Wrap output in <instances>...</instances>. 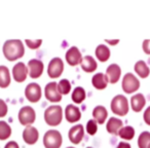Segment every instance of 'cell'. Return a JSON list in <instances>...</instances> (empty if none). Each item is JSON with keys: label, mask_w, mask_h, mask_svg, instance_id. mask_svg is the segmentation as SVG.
Here are the masks:
<instances>
[{"label": "cell", "mask_w": 150, "mask_h": 148, "mask_svg": "<svg viewBox=\"0 0 150 148\" xmlns=\"http://www.w3.org/2000/svg\"><path fill=\"white\" fill-rule=\"evenodd\" d=\"M105 41H107L109 44H112V45H114V44H117L119 42V39H113V40H110V39H106Z\"/></svg>", "instance_id": "8d00e7d4"}, {"label": "cell", "mask_w": 150, "mask_h": 148, "mask_svg": "<svg viewBox=\"0 0 150 148\" xmlns=\"http://www.w3.org/2000/svg\"><path fill=\"white\" fill-rule=\"evenodd\" d=\"M142 48L147 55H150V39H145L142 43Z\"/></svg>", "instance_id": "836d02e7"}, {"label": "cell", "mask_w": 150, "mask_h": 148, "mask_svg": "<svg viewBox=\"0 0 150 148\" xmlns=\"http://www.w3.org/2000/svg\"><path fill=\"white\" fill-rule=\"evenodd\" d=\"M146 104V98L142 93H137L133 95L131 98V106L134 111L139 112L143 109V107Z\"/></svg>", "instance_id": "e0dca14e"}, {"label": "cell", "mask_w": 150, "mask_h": 148, "mask_svg": "<svg viewBox=\"0 0 150 148\" xmlns=\"http://www.w3.org/2000/svg\"><path fill=\"white\" fill-rule=\"evenodd\" d=\"M139 148H150V132L144 131L139 135L138 138Z\"/></svg>", "instance_id": "484cf974"}, {"label": "cell", "mask_w": 150, "mask_h": 148, "mask_svg": "<svg viewBox=\"0 0 150 148\" xmlns=\"http://www.w3.org/2000/svg\"><path fill=\"white\" fill-rule=\"evenodd\" d=\"M28 71H29V75L32 78H37L43 72L44 65L43 62L39 59H31L28 62Z\"/></svg>", "instance_id": "30bf717a"}, {"label": "cell", "mask_w": 150, "mask_h": 148, "mask_svg": "<svg viewBox=\"0 0 150 148\" xmlns=\"http://www.w3.org/2000/svg\"><path fill=\"white\" fill-rule=\"evenodd\" d=\"M84 136V127L81 123H78V125H74L73 127H70L68 132V137L72 143L77 144L79 143L82 140Z\"/></svg>", "instance_id": "5bb4252c"}, {"label": "cell", "mask_w": 150, "mask_h": 148, "mask_svg": "<svg viewBox=\"0 0 150 148\" xmlns=\"http://www.w3.org/2000/svg\"><path fill=\"white\" fill-rule=\"evenodd\" d=\"M123 127V121L121 119L112 116L108 119L106 123V129L110 134H118L120 129Z\"/></svg>", "instance_id": "ac0fdd59"}, {"label": "cell", "mask_w": 150, "mask_h": 148, "mask_svg": "<svg viewBox=\"0 0 150 148\" xmlns=\"http://www.w3.org/2000/svg\"><path fill=\"white\" fill-rule=\"evenodd\" d=\"M118 135L125 140H132L135 136V129L132 125H125L118 132Z\"/></svg>", "instance_id": "4316f807"}, {"label": "cell", "mask_w": 150, "mask_h": 148, "mask_svg": "<svg viewBox=\"0 0 150 148\" xmlns=\"http://www.w3.org/2000/svg\"><path fill=\"white\" fill-rule=\"evenodd\" d=\"M98 131V123L94 118L90 119L86 123V132L90 135H95Z\"/></svg>", "instance_id": "f546056e"}, {"label": "cell", "mask_w": 150, "mask_h": 148, "mask_svg": "<svg viewBox=\"0 0 150 148\" xmlns=\"http://www.w3.org/2000/svg\"><path fill=\"white\" fill-rule=\"evenodd\" d=\"M4 148H20V146L16 141H9L5 144Z\"/></svg>", "instance_id": "e575fe53"}, {"label": "cell", "mask_w": 150, "mask_h": 148, "mask_svg": "<svg viewBox=\"0 0 150 148\" xmlns=\"http://www.w3.org/2000/svg\"><path fill=\"white\" fill-rule=\"evenodd\" d=\"M116 148H132L131 144L129 142H125V141H120L118 143V145L116 146Z\"/></svg>", "instance_id": "d590c367"}, {"label": "cell", "mask_w": 150, "mask_h": 148, "mask_svg": "<svg viewBox=\"0 0 150 148\" xmlns=\"http://www.w3.org/2000/svg\"><path fill=\"white\" fill-rule=\"evenodd\" d=\"M134 69H135L136 73L140 77H147L150 74V68L147 65V63L143 60H139L135 63V66H134Z\"/></svg>", "instance_id": "7402d4cb"}, {"label": "cell", "mask_w": 150, "mask_h": 148, "mask_svg": "<svg viewBox=\"0 0 150 148\" xmlns=\"http://www.w3.org/2000/svg\"><path fill=\"white\" fill-rule=\"evenodd\" d=\"M64 71V62L59 57H54L50 61L47 66V74L50 77L57 78Z\"/></svg>", "instance_id": "52a82bcc"}, {"label": "cell", "mask_w": 150, "mask_h": 148, "mask_svg": "<svg viewBox=\"0 0 150 148\" xmlns=\"http://www.w3.org/2000/svg\"><path fill=\"white\" fill-rule=\"evenodd\" d=\"M86 148H94V147H92V146H88V147H86Z\"/></svg>", "instance_id": "f35d334b"}, {"label": "cell", "mask_w": 150, "mask_h": 148, "mask_svg": "<svg viewBox=\"0 0 150 148\" xmlns=\"http://www.w3.org/2000/svg\"><path fill=\"white\" fill-rule=\"evenodd\" d=\"M92 84L97 89V90H103L107 86L108 84V80L104 73L98 72L96 74H94V76L92 77Z\"/></svg>", "instance_id": "44dd1931"}, {"label": "cell", "mask_w": 150, "mask_h": 148, "mask_svg": "<svg viewBox=\"0 0 150 148\" xmlns=\"http://www.w3.org/2000/svg\"><path fill=\"white\" fill-rule=\"evenodd\" d=\"M7 111H8V108H7V104L5 103L4 100L0 99V117H3L7 114Z\"/></svg>", "instance_id": "1f68e13d"}, {"label": "cell", "mask_w": 150, "mask_h": 148, "mask_svg": "<svg viewBox=\"0 0 150 148\" xmlns=\"http://www.w3.org/2000/svg\"><path fill=\"white\" fill-rule=\"evenodd\" d=\"M26 44H27V46L29 48H31V50H36V48H38L40 45H41L42 43V39H26L25 40Z\"/></svg>", "instance_id": "4dcf8cb0"}, {"label": "cell", "mask_w": 150, "mask_h": 148, "mask_svg": "<svg viewBox=\"0 0 150 148\" xmlns=\"http://www.w3.org/2000/svg\"><path fill=\"white\" fill-rule=\"evenodd\" d=\"M28 74H29L28 67L24 62H18L13 67V76L16 81L23 82L24 80H26Z\"/></svg>", "instance_id": "8fae6325"}, {"label": "cell", "mask_w": 150, "mask_h": 148, "mask_svg": "<svg viewBox=\"0 0 150 148\" xmlns=\"http://www.w3.org/2000/svg\"><path fill=\"white\" fill-rule=\"evenodd\" d=\"M39 138V132L33 125H27L23 132V139L27 144H35Z\"/></svg>", "instance_id": "2e32d148"}, {"label": "cell", "mask_w": 150, "mask_h": 148, "mask_svg": "<svg viewBox=\"0 0 150 148\" xmlns=\"http://www.w3.org/2000/svg\"><path fill=\"white\" fill-rule=\"evenodd\" d=\"M121 86H122V90L125 93L131 94V93L138 91V89L140 88V80L138 79L135 74H133L132 72H127L123 76Z\"/></svg>", "instance_id": "5b68a950"}, {"label": "cell", "mask_w": 150, "mask_h": 148, "mask_svg": "<svg viewBox=\"0 0 150 148\" xmlns=\"http://www.w3.org/2000/svg\"><path fill=\"white\" fill-rule=\"evenodd\" d=\"M120 74H121V68L116 63H112V64L109 65L106 69V73H105L107 80L110 84H115V82L118 81L119 78H120Z\"/></svg>", "instance_id": "4fadbf2b"}, {"label": "cell", "mask_w": 150, "mask_h": 148, "mask_svg": "<svg viewBox=\"0 0 150 148\" xmlns=\"http://www.w3.org/2000/svg\"><path fill=\"white\" fill-rule=\"evenodd\" d=\"M41 86L38 84H36V82H31V84H29L26 86L25 96L30 102L35 103L37 101H39L40 98H41Z\"/></svg>", "instance_id": "9c48e42d"}, {"label": "cell", "mask_w": 150, "mask_h": 148, "mask_svg": "<svg viewBox=\"0 0 150 148\" xmlns=\"http://www.w3.org/2000/svg\"><path fill=\"white\" fill-rule=\"evenodd\" d=\"M66 148H75V147H73V146H68V147H66Z\"/></svg>", "instance_id": "74e56055"}, {"label": "cell", "mask_w": 150, "mask_h": 148, "mask_svg": "<svg viewBox=\"0 0 150 148\" xmlns=\"http://www.w3.org/2000/svg\"><path fill=\"white\" fill-rule=\"evenodd\" d=\"M110 107L114 114L123 116L129 112V101H127V97L125 95L118 94L113 97V99L111 100Z\"/></svg>", "instance_id": "3957f363"}, {"label": "cell", "mask_w": 150, "mask_h": 148, "mask_svg": "<svg viewBox=\"0 0 150 148\" xmlns=\"http://www.w3.org/2000/svg\"><path fill=\"white\" fill-rule=\"evenodd\" d=\"M66 61L68 62L69 65L71 66H75V65L79 64L82 60V55L81 52L79 50V48L77 46H71L67 50L66 55H65Z\"/></svg>", "instance_id": "7c38bea8"}, {"label": "cell", "mask_w": 150, "mask_h": 148, "mask_svg": "<svg viewBox=\"0 0 150 148\" xmlns=\"http://www.w3.org/2000/svg\"><path fill=\"white\" fill-rule=\"evenodd\" d=\"M11 73L9 69L4 65L0 66V88H7L11 84Z\"/></svg>", "instance_id": "603a6c76"}, {"label": "cell", "mask_w": 150, "mask_h": 148, "mask_svg": "<svg viewBox=\"0 0 150 148\" xmlns=\"http://www.w3.org/2000/svg\"><path fill=\"white\" fill-rule=\"evenodd\" d=\"M65 116L69 123H75L81 117V111L76 105L68 104L65 108Z\"/></svg>", "instance_id": "9a60e30c"}, {"label": "cell", "mask_w": 150, "mask_h": 148, "mask_svg": "<svg viewBox=\"0 0 150 148\" xmlns=\"http://www.w3.org/2000/svg\"><path fill=\"white\" fill-rule=\"evenodd\" d=\"M63 119V109L60 105H50L44 111V120L48 125H58Z\"/></svg>", "instance_id": "7a4b0ae2"}, {"label": "cell", "mask_w": 150, "mask_h": 148, "mask_svg": "<svg viewBox=\"0 0 150 148\" xmlns=\"http://www.w3.org/2000/svg\"><path fill=\"white\" fill-rule=\"evenodd\" d=\"M80 64H81L82 70H84L86 72H94L97 69V66H98L97 61L92 56H90V55H86V56L82 57V60L80 62Z\"/></svg>", "instance_id": "ffe728a7"}, {"label": "cell", "mask_w": 150, "mask_h": 148, "mask_svg": "<svg viewBox=\"0 0 150 148\" xmlns=\"http://www.w3.org/2000/svg\"><path fill=\"white\" fill-rule=\"evenodd\" d=\"M143 118H144V121H145L147 125H150V106H148L147 108L145 109L143 113Z\"/></svg>", "instance_id": "d6a6232c"}, {"label": "cell", "mask_w": 150, "mask_h": 148, "mask_svg": "<svg viewBox=\"0 0 150 148\" xmlns=\"http://www.w3.org/2000/svg\"><path fill=\"white\" fill-rule=\"evenodd\" d=\"M58 89H59V92L62 95L68 94L71 91V82L68 79H66V78H63V79H61L58 82Z\"/></svg>", "instance_id": "f1b7e54d"}, {"label": "cell", "mask_w": 150, "mask_h": 148, "mask_svg": "<svg viewBox=\"0 0 150 148\" xmlns=\"http://www.w3.org/2000/svg\"><path fill=\"white\" fill-rule=\"evenodd\" d=\"M93 116L98 123H104L108 116V111L103 105H98L93 109Z\"/></svg>", "instance_id": "d6986e66"}, {"label": "cell", "mask_w": 150, "mask_h": 148, "mask_svg": "<svg viewBox=\"0 0 150 148\" xmlns=\"http://www.w3.org/2000/svg\"><path fill=\"white\" fill-rule=\"evenodd\" d=\"M19 121L23 125H31V123H33L36 119V112L34 110V108H32L31 106H24L20 109L19 114Z\"/></svg>", "instance_id": "8992f818"}, {"label": "cell", "mask_w": 150, "mask_h": 148, "mask_svg": "<svg viewBox=\"0 0 150 148\" xmlns=\"http://www.w3.org/2000/svg\"><path fill=\"white\" fill-rule=\"evenodd\" d=\"M11 135V127L4 120H0V140H6Z\"/></svg>", "instance_id": "83f0119b"}, {"label": "cell", "mask_w": 150, "mask_h": 148, "mask_svg": "<svg viewBox=\"0 0 150 148\" xmlns=\"http://www.w3.org/2000/svg\"><path fill=\"white\" fill-rule=\"evenodd\" d=\"M86 90H84L82 86H76V88L73 90L72 92V95H71V98H72L73 102L77 103H81L82 101L86 99Z\"/></svg>", "instance_id": "d4e9b609"}, {"label": "cell", "mask_w": 150, "mask_h": 148, "mask_svg": "<svg viewBox=\"0 0 150 148\" xmlns=\"http://www.w3.org/2000/svg\"><path fill=\"white\" fill-rule=\"evenodd\" d=\"M3 54L8 61H16L25 54V47L22 40L8 39L3 44Z\"/></svg>", "instance_id": "6da1fadb"}, {"label": "cell", "mask_w": 150, "mask_h": 148, "mask_svg": "<svg viewBox=\"0 0 150 148\" xmlns=\"http://www.w3.org/2000/svg\"><path fill=\"white\" fill-rule=\"evenodd\" d=\"M63 143V137L58 130L50 129L43 136V145L45 148H60Z\"/></svg>", "instance_id": "277c9868"}, {"label": "cell", "mask_w": 150, "mask_h": 148, "mask_svg": "<svg viewBox=\"0 0 150 148\" xmlns=\"http://www.w3.org/2000/svg\"><path fill=\"white\" fill-rule=\"evenodd\" d=\"M44 94L45 98L50 102H60L62 100V94L59 92L58 82L50 81L44 88Z\"/></svg>", "instance_id": "ba28073f"}, {"label": "cell", "mask_w": 150, "mask_h": 148, "mask_svg": "<svg viewBox=\"0 0 150 148\" xmlns=\"http://www.w3.org/2000/svg\"><path fill=\"white\" fill-rule=\"evenodd\" d=\"M110 55H111V52L106 44L101 43L96 47V57L101 62H106V61L110 58Z\"/></svg>", "instance_id": "cb8c5ba5"}]
</instances>
